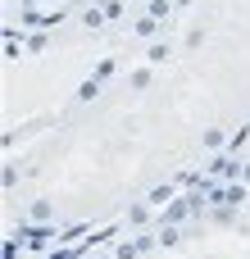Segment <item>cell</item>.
Masks as SVG:
<instances>
[{
    "label": "cell",
    "instance_id": "6da1fadb",
    "mask_svg": "<svg viewBox=\"0 0 250 259\" xmlns=\"http://www.w3.org/2000/svg\"><path fill=\"white\" fill-rule=\"evenodd\" d=\"M100 9H105V18H123V0H105Z\"/></svg>",
    "mask_w": 250,
    "mask_h": 259
},
{
    "label": "cell",
    "instance_id": "3957f363",
    "mask_svg": "<svg viewBox=\"0 0 250 259\" xmlns=\"http://www.w3.org/2000/svg\"><path fill=\"white\" fill-rule=\"evenodd\" d=\"M100 18H105V9H87V14H82V23H87V27H100Z\"/></svg>",
    "mask_w": 250,
    "mask_h": 259
},
{
    "label": "cell",
    "instance_id": "52a82bcc",
    "mask_svg": "<svg viewBox=\"0 0 250 259\" xmlns=\"http://www.w3.org/2000/svg\"><path fill=\"white\" fill-rule=\"evenodd\" d=\"M246 187H250V164H246Z\"/></svg>",
    "mask_w": 250,
    "mask_h": 259
},
{
    "label": "cell",
    "instance_id": "8992f818",
    "mask_svg": "<svg viewBox=\"0 0 250 259\" xmlns=\"http://www.w3.org/2000/svg\"><path fill=\"white\" fill-rule=\"evenodd\" d=\"M32 219H36V223H41V219H50V205H46V200H36V205H32Z\"/></svg>",
    "mask_w": 250,
    "mask_h": 259
},
{
    "label": "cell",
    "instance_id": "277c9868",
    "mask_svg": "<svg viewBox=\"0 0 250 259\" xmlns=\"http://www.w3.org/2000/svg\"><path fill=\"white\" fill-rule=\"evenodd\" d=\"M96 91H100L96 82H82V87H77V100H96Z\"/></svg>",
    "mask_w": 250,
    "mask_h": 259
},
{
    "label": "cell",
    "instance_id": "5b68a950",
    "mask_svg": "<svg viewBox=\"0 0 250 259\" xmlns=\"http://www.w3.org/2000/svg\"><path fill=\"white\" fill-rule=\"evenodd\" d=\"M214 173H223V178H232V173H237V164H232V159H214Z\"/></svg>",
    "mask_w": 250,
    "mask_h": 259
},
{
    "label": "cell",
    "instance_id": "7a4b0ae2",
    "mask_svg": "<svg viewBox=\"0 0 250 259\" xmlns=\"http://www.w3.org/2000/svg\"><path fill=\"white\" fill-rule=\"evenodd\" d=\"M132 87L146 91V87H150V68H137V73H132Z\"/></svg>",
    "mask_w": 250,
    "mask_h": 259
}]
</instances>
